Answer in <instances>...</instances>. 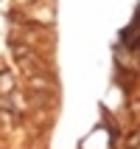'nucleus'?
Returning a JSON list of instances; mask_svg holds the SVG:
<instances>
[{"label":"nucleus","mask_w":140,"mask_h":149,"mask_svg":"<svg viewBox=\"0 0 140 149\" xmlns=\"http://www.w3.org/2000/svg\"><path fill=\"white\" fill-rule=\"evenodd\" d=\"M17 90V82H14V76L8 73L6 68L0 70V96H11V93Z\"/></svg>","instance_id":"f257e3e1"},{"label":"nucleus","mask_w":140,"mask_h":149,"mask_svg":"<svg viewBox=\"0 0 140 149\" xmlns=\"http://www.w3.org/2000/svg\"><path fill=\"white\" fill-rule=\"evenodd\" d=\"M126 143H129V149H137V130H129V135H126Z\"/></svg>","instance_id":"f03ea898"}]
</instances>
